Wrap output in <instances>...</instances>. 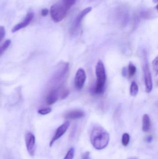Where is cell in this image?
Wrapping results in <instances>:
<instances>
[{"mask_svg":"<svg viewBox=\"0 0 158 159\" xmlns=\"http://www.w3.org/2000/svg\"><path fill=\"white\" fill-rule=\"evenodd\" d=\"M92 7H89L84 8L81 12H80L78 14V16H76L73 21L72 26H71V31L72 34L78 31L81 25L83 20L84 19V17L92 11Z\"/></svg>","mask_w":158,"mask_h":159,"instance_id":"obj_5","label":"cell"},{"mask_svg":"<svg viewBox=\"0 0 158 159\" xmlns=\"http://www.w3.org/2000/svg\"><path fill=\"white\" fill-rule=\"evenodd\" d=\"M116 18L119 21L120 25L125 26L128 24L129 20V11L125 6L119 7L116 10Z\"/></svg>","mask_w":158,"mask_h":159,"instance_id":"obj_6","label":"cell"},{"mask_svg":"<svg viewBox=\"0 0 158 159\" xmlns=\"http://www.w3.org/2000/svg\"><path fill=\"white\" fill-rule=\"evenodd\" d=\"M90 141L94 148L97 150L105 148L109 141V135L104 128L96 126L92 129L90 135Z\"/></svg>","mask_w":158,"mask_h":159,"instance_id":"obj_1","label":"cell"},{"mask_svg":"<svg viewBox=\"0 0 158 159\" xmlns=\"http://www.w3.org/2000/svg\"><path fill=\"white\" fill-rule=\"evenodd\" d=\"M70 123L69 121H66L64 122L63 124L60 125L56 130L51 142H50L49 146L50 147H52L54 143L60 138L62 135H64V134L66 132L69 127Z\"/></svg>","mask_w":158,"mask_h":159,"instance_id":"obj_9","label":"cell"},{"mask_svg":"<svg viewBox=\"0 0 158 159\" xmlns=\"http://www.w3.org/2000/svg\"><path fill=\"white\" fill-rule=\"evenodd\" d=\"M128 75L130 77H132L134 76L135 75L136 73V68L135 65H134L132 62L129 63L128 67V70H127Z\"/></svg>","mask_w":158,"mask_h":159,"instance_id":"obj_18","label":"cell"},{"mask_svg":"<svg viewBox=\"0 0 158 159\" xmlns=\"http://www.w3.org/2000/svg\"><path fill=\"white\" fill-rule=\"evenodd\" d=\"M86 80V74L85 71L82 68L77 70L74 78V85L77 89L81 90L83 88Z\"/></svg>","mask_w":158,"mask_h":159,"instance_id":"obj_8","label":"cell"},{"mask_svg":"<svg viewBox=\"0 0 158 159\" xmlns=\"http://www.w3.org/2000/svg\"></svg>","mask_w":158,"mask_h":159,"instance_id":"obj_30","label":"cell"},{"mask_svg":"<svg viewBox=\"0 0 158 159\" xmlns=\"http://www.w3.org/2000/svg\"><path fill=\"white\" fill-rule=\"evenodd\" d=\"M144 71L146 92L147 93H150L153 89V80L150 68L147 63L145 65Z\"/></svg>","mask_w":158,"mask_h":159,"instance_id":"obj_10","label":"cell"},{"mask_svg":"<svg viewBox=\"0 0 158 159\" xmlns=\"http://www.w3.org/2000/svg\"><path fill=\"white\" fill-rule=\"evenodd\" d=\"M153 1L155 3H157L158 0H153Z\"/></svg>","mask_w":158,"mask_h":159,"instance_id":"obj_29","label":"cell"},{"mask_svg":"<svg viewBox=\"0 0 158 159\" xmlns=\"http://www.w3.org/2000/svg\"><path fill=\"white\" fill-rule=\"evenodd\" d=\"M33 17H34V14L32 12L28 13L23 21L14 26L12 30V32L14 33L21 29L26 28L31 22L32 20L33 19Z\"/></svg>","mask_w":158,"mask_h":159,"instance_id":"obj_11","label":"cell"},{"mask_svg":"<svg viewBox=\"0 0 158 159\" xmlns=\"http://www.w3.org/2000/svg\"><path fill=\"white\" fill-rule=\"evenodd\" d=\"M58 89L59 92V97L61 99H65L69 95L70 91L67 89L62 88L61 87H59Z\"/></svg>","mask_w":158,"mask_h":159,"instance_id":"obj_17","label":"cell"},{"mask_svg":"<svg viewBox=\"0 0 158 159\" xmlns=\"http://www.w3.org/2000/svg\"><path fill=\"white\" fill-rule=\"evenodd\" d=\"M139 88L138 85L135 81H133L130 88V94L131 96H135L138 94Z\"/></svg>","mask_w":158,"mask_h":159,"instance_id":"obj_16","label":"cell"},{"mask_svg":"<svg viewBox=\"0 0 158 159\" xmlns=\"http://www.w3.org/2000/svg\"><path fill=\"white\" fill-rule=\"evenodd\" d=\"M84 116V111L81 109H77L70 110L67 112L65 115L66 119L77 120L82 118Z\"/></svg>","mask_w":158,"mask_h":159,"instance_id":"obj_12","label":"cell"},{"mask_svg":"<svg viewBox=\"0 0 158 159\" xmlns=\"http://www.w3.org/2000/svg\"><path fill=\"white\" fill-rule=\"evenodd\" d=\"M153 140V137L151 136H147L146 138L145 141H146L147 143H150L151 141Z\"/></svg>","mask_w":158,"mask_h":159,"instance_id":"obj_28","label":"cell"},{"mask_svg":"<svg viewBox=\"0 0 158 159\" xmlns=\"http://www.w3.org/2000/svg\"><path fill=\"white\" fill-rule=\"evenodd\" d=\"M82 159H91L90 158V153L89 152L84 153L82 157Z\"/></svg>","mask_w":158,"mask_h":159,"instance_id":"obj_27","label":"cell"},{"mask_svg":"<svg viewBox=\"0 0 158 159\" xmlns=\"http://www.w3.org/2000/svg\"><path fill=\"white\" fill-rule=\"evenodd\" d=\"M59 97L58 89H54L51 90L47 94L46 98V104L51 105L56 102Z\"/></svg>","mask_w":158,"mask_h":159,"instance_id":"obj_13","label":"cell"},{"mask_svg":"<svg viewBox=\"0 0 158 159\" xmlns=\"http://www.w3.org/2000/svg\"><path fill=\"white\" fill-rule=\"evenodd\" d=\"M11 41L10 40H7L0 46V57L3 54L4 52L8 48L11 44Z\"/></svg>","mask_w":158,"mask_h":159,"instance_id":"obj_19","label":"cell"},{"mask_svg":"<svg viewBox=\"0 0 158 159\" xmlns=\"http://www.w3.org/2000/svg\"><path fill=\"white\" fill-rule=\"evenodd\" d=\"M76 2V0H63L62 3L69 10H70Z\"/></svg>","mask_w":158,"mask_h":159,"instance_id":"obj_21","label":"cell"},{"mask_svg":"<svg viewBox=\"0 0 158 159\" xmlns=\"http://www.w3.org/2000/svg\"><path fill=\"white\" fill-rule=\"evenodd\" d=\"M75 154V149L74 148H71L67 153L63 159H73Z\"/></svg>","mask_w":158,"mask_h":159,"instance_id":"obj_22","label":"cell"},{"mask_svg":"<svg viewBox=\"0 0 158 159\" xmlns=\"http://www.w3.org/2000/svg\"><path fill=\"white\" fill-rule=\"evenodd\" d=\"M69 10L62 3L54 4L50 8V16L53 21L58 23L66 16Z\"/></svg>","mask_w":158,"mask_h":159,"instance_id":"obj_3","label":"cell"},{"mask_svg":"<svg viewBox=\"0 0 158 159\" xmlns=\"http://www.w3.org/2000/svg\"><path fill=\"white\" fill-rule=\"evenodd\" d=\"M26 148L30 156L33 157L35 151V137L31 132H28L25 135Z\"/></svg>","mask_w":158,"mask_h":159,"instance_id":"obj_7","label":"cell"},{"mask_svg":"<svg viewBox=\"0 0 158 159\" xmlns=\"http://www.w3.org/2000/svg\"><path fill=\"white\" fill-rule=\"evenodd\" d=\"M151 128V121L150 117L147 114H145L143 117L142 129L145 133L148 132Z\"/></svg>","mask_w":158,"mask_h":159,"instance_id":"obj_14","label":"cell"},{"mask_svg":"<svg viewBox=\"0 0 158 159\" xmlns=\"http://www.w3.org/2000/svg\"><path fill=\"white\" fill-rule=\"evenodd\" d=\"M48 13H49V10L47 8H45L42 9L41 14L43 17L46 16L48 15Z\"/></svg>","mask_w":158,"mask_h":159,"instance_id":"obj_26","label":"cell"},{"mask_svg":"<svg viewBox=\"0 0 158 159\" xmlns=\"http://www.w3.org/2000/svg\"><path fill=\"white\" fill-rule=\"evenodd\" d=\"M5 34L6 30L4 27L3 26H0V43L5 36Z\"/></svg>","mask_w":158,"mask_h":159,"instance_id":"obj_25","label":"cell"},{"mask_svg":"<svg viewBox=\"0 0 158 159\" xmlns=\"http://www.w3.org/2000/svg\"><path fill=\"white\" fill-rule=\"evenodd\" d=\"M96 82L94 93L97 94H101L105 90L106 81V74L104 63L100 60L97 62L96 67Z\"/></svg>","mask_w":158,"mask_h":159,"instance_id":"obj_2","label":"cell"},{"mask_svg":"<svg viewBox=\"0 0 158 159\" xmlns=\"http://www.w3.org/2000/svg\"><path fill=\"white\" fill-rule=\"evenodd\" d=\"M130 141V136L129 134H123L122 136V144L124 147H127L129 145Z\"/></svg>","mask_w":158,"mask_h":159,"instance_id":"obj_20","label":"cell"},{"mask_svg":"<svg viewBox=\"0 0 158 159\" xmlns=\"http://www.w3.org/2000/svg\"><path fill=\"white\" fill-rule=\"evenodd\" d=\"M69 70V64L64 63L61 64L55 73L52 78V83L53 85H59L64 80L68 73Z\"/></svg>","mask_w":158,"mask_h":159,"instance_id":"obj_4","label":"cell"},{"mask_svg":"<svg viewBox=\"0 0 158 159\" xmlns=\"http://www.w3.org/2000/svg\"><path fill=\"white\" fill-rule=\"evenodd\" d=\"M51 111H52V108L50 107H45V108L39 109L38 113L40 115H45L51 113Z\"/></svg>","mask_w":158,"mask_h":159,"instance_id":"obj_23","label":"cell"},{"mask_svg":"<svg viewBox=\"0 0 158 159\" xmlns=\"http://www.w3.org/2000/svg\"><path fill=\"white\" fill-rule=\"evenodd\" d=\"M139 15L138 17H140L144 19H151L154 18L155 17V14H154L153 11L147 10V9L140 11Z\"/></svg>","mask_w":158,"mask_h":159,"instance_id":"obj_15","label":"cell"},{"mask_svg":"<svg viewBox=\"0 0 158 159\" xmlns=\"http://www.w3.org/2000/svg\"><path fill=\"white\" fill-rule=\"evenodd\" d=\"M153 70L156 73V75H158V57H156L152 62Z\"/></svg>","mask_w":158,"mask_h":159,"instance_id":"obj_24","label":"cell"}]
</instances>
